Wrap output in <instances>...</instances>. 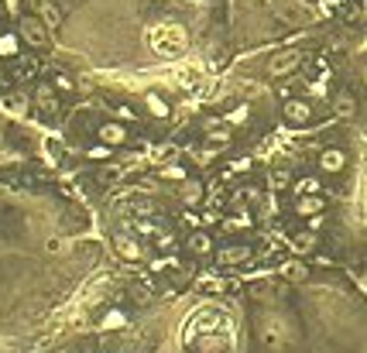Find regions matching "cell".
Returning a JSON list of instances; mask_svg holds the SVG:
<instances>
[{"label": "cell", "mask_w": 367, "mask_h": 353, "mask_svg": "<svg viewBox=\"0 0 367 353\" xmlns=\"http://www.w3.org/2000/svg\"><path fill=\"white\" fill-rule=\"evenodd\" d=\"M48 24L38 18V14H21L18 21V35L24 45H31V48H48Z\"/></svg>", "instance_id": "cell-1"}, {"label": "cell", "mask_w": 367, "mask_h": 353, "mask_svg": "<svg viewBox=\"0 0 367 353\" xmlns=\"http://www.w3.org/2000/svg\"><path fill=\"white\" fill-rule=\"evenodd\" d=\"M282 117H285V124H292V127H306V124L316 120V107H312L309 99L292 97L282 103Z\"/></svg>", "instance_id": "cell-2"}, {"label": "cell", "mask_w": 367, "mask_h": 353, "mask_svg": "<svg viewBox=\"0 0 367 353\" xmlns=\"http://www.w3.org/2000/svg\"><path fill=\"white\" fill-rule=\"evenodd\" d=\"M302 59H306V52H299V48H285V52L271 55V62H268V76H271V79L289 76V72H295V69L302 65Z\"/></svg>", "instance_id": "cell-3"}, {"label": "cell", "mask_w": 367, "mask_h": 353, "mask_svg": "<svg viewBox=\"0 0 367 353\" xmlns=\"http://www.w3.org/2000/svg\"><path fill=\"white\" fill-rule=\"evenodd\" d=\"M97 141L110 144V148H120V144L131 141V134H127V127H124L120 120H103V124L97 127Z\"/></svg>", "instance_id": "cell-4"}, {"label": "cell", "mask_w": 367, "mask_h": 353, "mask_svg": "<svg viewBox=\"0 0 367 353\" xmlns=\"http://www.w3.org/2000/svg\"><path fill=\"white\" fill-rule=\"evenodd\" d=\"M251 261V247L248 244H227L216 251V264L220 268H237V264H248Z\"/></svg>", "instance_id": "cell-5"}, {"label": "cell", "mask_w": 367, "mask_h": 353, "mask_svg": "<svg viewBox=\"0 0 367 353\" xmlns=\"http://www.w3.org/2000/svg\"><path fill=\"white\" fill-rule=\"evenodd\" d=\"M35 107L41 114H58V89L55 82H38L35 86Z\"/></svg>", "instance_id": "cell-6"}, {"label": "cell", "mask_w": 367, "mask_h": 353, "mask_svg": "<svg viewBox=\"0 0 367 353\" xmlns=\"http://www.w3.org/2000/svg\"><path fill=\"white\" fill-rule=\"evenodd\" d=\"M344 168H347V155H344L340 148H323V151H319V172L340 175Z\"/></svg>", "instance_id": "cell-7"}, {"label": "cell", "mask_w": 367, "mask_h": 353, "mask_svg": "<svg viewBox=\"0 0 367 353\" xmlns=\"http://www.w3.org/2000/svg\"><path fill=\"white\" fill-rule=\"evenodd\" d=\"M28 4H31V14H38L48 28H58V24H62V11H58L52 0H28Z\"/></svg>", "instance_id": "cell-8"}, {"label": "cell", "mask_w": 367, "mask_h": 353, "mask_svg": "<svg viewBox=\"0 0 367 353\" xmlns=\"http://www.w3.org/2000/svg\"><path fill=\"white\" fill-rule=\"evenodd\" d=\"M326 210V199L323 196H295V216L309 219V216H319Z\"/></svg>", "instance_id": "cell-9"}, {"label": "cell", "mask_w": 367, "mask_h": 353, "mask_svg": "<svg viewBox=\"0 0 367 353\" xmlns=\"http://www.w3.org/2000/svg\"><path fill=\"white\" fill-rule=\"evenodd\" d=\"M292 251L299 257H306V254H312L316 247H319V237H316V230H299V234H292Z\"/></svg>", "instance_id": "cell-10"}, {"label": "cell", "mask_w": 367, "mask_h": 353, "mask_svg": "<svg viewBox=\"0 0 367 353\" xmlns=\"http://www.w3.org/2000/svg\"><path fill=\"white\" fill-rule=\"evenodd\" d=\"M193 326L199 333H216V330L223 326V313H216V309H199L193 319Z\"/></svg>", "instance_id": "cell-11"}, {"label": "cell", "mask_w": 367, "mask_h": 353, "mask_svg": "<svg viewBox=\"0 0 367 353\" xmlns=\"http://www.w3.org/2000/svg\"><path fill=\"white\" fill-rule=\"evenodd\" d=\"M179 196H182V202H186L189 210H193V206H199V202H203V196H206V192H203V182H199V178H182Z\"/></svg>", "instance_id": "cell-12"}, {"label": "cell", "mask_w": 367, "mask_h": 353, "mask_svg": "<svg viewBox=\"0 0 367 353\" xmlns=\"http://www.w3.org/2000/svg\"><path fill=\"white\" fill-rule=\"evenodd\" d=\"M292 192L295 196H323V182H319V175H299L292 182Z\"/></svg>", "instance_id": "cell-13"}, {"label": "cell", "mask_w": 367, "mask_h": 353, "mask_svg": "<svg viewBox=\"0 0 367 353\" xmlns=\"http://www.w3.org/2000/svg\"><path fill=\"white\" fill-rule=\"evenodd\" d=\"M114 247L120 251V257H127V261H137V257H144L141 244H137L131 234H117V237H114Z\"/></svg>", "instance_id": "cell-14"}, {"label": "cell", "mask_w": 367, "mask_h": 353, "mask_svg": "<svg viewBox=\"0 0 367 353\" xmlns=\"http://www.w3.org/2000/svg\"><path fill=\"white\" fill-rule=\"evenodd\" d=\"M189 251H193L196 257H210L216 247H213V237L206 234V230H193L189 234Z\"/></svg>", "instance_id": "cell-15"}, {"label": "cell", "mask_w": 367, "mask_h": 353, "mask_svg": "<svg viewBox=\"0 0 367 353\" xmlns=\"http://www.w3.org/2000/svg\"><path fill=\"white\" fill-rule=\"evenodd\" d=\"M333 114H336V117H353V114H357V99H353L350 89H340V93L333 97Z\"/></svg>", "instance_id": "cell-16"}, {"label": "cell", "mask_w": 367, "mask_h": 353, "mask_svg": "<svg viewBox=\"0 0 367 353\" xmlns=\"http://www.w3.org/2000/svg\"><path fill=\"white\" fill-rule=\"evenodd\" d=\"M282 275L289 278V281H309V264H306V261H302V257H292V261H285V264H282Z\"/></svg>", "instance_id": "cell-17"}, {"label": "cell", "mask_w": 367, "mask_h": 353, "mask_svg": "<svg viewBox=\"0 0 367 353\" xmlns=\"http://www.w3.org/2000/svg\"><path fill=\"white\" fill-rule=\"evenodd\" d=\"M196 353H227V340L216 333H203L196 340Z\"/></svg>", "instance_id": "cell-18"}, {"label": "cell", "mask_w": 367, "mask_h": 353, "mask_svg": "<svg viewBox=\"0 0 367 353\" xmlns=\"http://www.w3.org/2000/svg\"><path fill=\"white\" fill-rule=\"evenodd\" d=\"M21 55V35L18 31H4L0 35V59H18Z\"/></svg>", "instance_id": "cell-19"}, {"label": "cell", "mask_w": 367, "mask_h": 353, "mask_svg": "<svg viewBox=\"0 0 367 353\" xmlns=\"http://www.w3.org/2000/svg\"><path fill=\"white\" fill-rule=\"evenodd\" d=\"M144 107L151 110V117L165 120L169 114H172V107H169V99L161 97V93H144Z\"/></svg>", "instance_id": "cell-20"}, {"label": "cell", "mask_w": 367, "mask_h": 353, "mask_svg": "<svg viewBox=\"0 0 367 353\" xmlns=\"http://www.w3.org/2000/svg\"><path fill=\"white\" fill-rule=\"evenodd\" d=\"M292 182H295V178H292L289 168H275L268 175V189L271 192H285V189H292Z\"/></svg>", "instance_id": "cell-21"}, {"label": "cell", "mask_w": 367, "mask_h": 353, "mask_svg": "<svg viewBox=\"0 0 367 353\" xmlns=\"http://www.w3.org/2000/svg\"><path fill=\"white\" fill-rule=\"evenodd\" d=\"M244 227H251V213H248V210H244V213H237V216H230V219L223 223V230H230V234L244 230Z\"/></svg>", "instance_id": "cell-22"}, {"label": "cell", "mask_w": 367, "mask_h": 353, "mask_svg": "<svg viewBox=\"0 0 367 353\" xmlns=\"http://www.w3.org/2000/svg\"><path fill=\"white\" fill-rule=\"evenodd\" d=\"M120 326H127V315L120 313V309H110V313L103 315V330H120Z\"/></svg>", "instance_id": "cell-23"}, {"label": "cell", "mask_w": 367, "mask_h": 353, "mask_svg": "<svg viewBox=\"0 0 367 353\" xmlns=\"http://www.w3.org/2000/svg\"><path fill=\"white\" fill-rule=\"evenodd\" d=\"M151 240H155L158 251H172V247H175V234H172V230H161V227H158V234L151 237Z\"/></svg>", "instance_id": "cell-24"}, {"label": "cell", "mask_w": 367, "mask_h": 353, "mask_svg": "<svg viewBox=\"0 0 367 353\" xmlns=\"http://www.w3.org/2000/svg\"><path fill=\"white\" fill-rule=\"evenodd\" d=\"M86 155L93 158V161H107V158L114 155V148H110V144H103V141H100V144H93V148H90V151H86Z\"/></svg>", "instance_id": "cell-25"}, {"label": "cell", "mask_w": 367, "mask_h": 353, "mask_svg": "<svg viewBox=\"0 0 367 353\" xmlns=\"http://www.w3.org/2000/svg\"><path fill=\"white\" fill-rule=\"evenodd\" d=\"M248 117H251V107L244 103V107H237V110L227 114V124H248Z\"/></svg>", "instance_id": "cell-26"}, {"label": "cell", "mask_w": 367, "mask_h": 353, "mask_svg": "<svg viewBox=\"0 0 367 353\" xmlns=\"http://www.w3.org/2000/svg\"><path fill=\"white\" fill-rule=\"evenodd\" d=\"M55 89L69 93V89H73V79H69V76H55Z\"/></svg>", "instance_id": "cell-27"}, {"label": "cell", "mask_w": 367, "mask_h": 353, "mask_svg": "<svg viewBox=\"0 0 367 353\" xmlns=\"http://www.w3.org/2000/svg\"><path fill=\"white\" fill-rule=\"evenodd\" d=\"M114 110L120 120H134V110H131V107H114Z\"/></svg>", "instance_id": "cell-28"}, {"label": "cell", "mask_w": 367, "mask_h": 353, "mask_svg": "<svg viewBox=\"0 0 367 353\" xmlns=\"http://www.w3.org/2000/svg\"><path fill=\"white\" fill-rule=\"evenodd\" d=\"M134 298L141 302V305H148V302H151V295H148V288H134Z\"/></svg>", "instance_id": "cell-29"}, {"label": "cell", "mask_w": 367, "mask_h": 353, "mask_svg": "<svg viewBox=\"0 0 367 353\" xmlns=\"http://www.w3.org/2000/svg\"><path fill=\"white\" fill-rule=\"evenodd\" d=\"M165 175H169V178H179V182H182V178H189L186 172H182V168H165Z\"/></svg>", "instance_id": "cell-30"}]
</instances>
